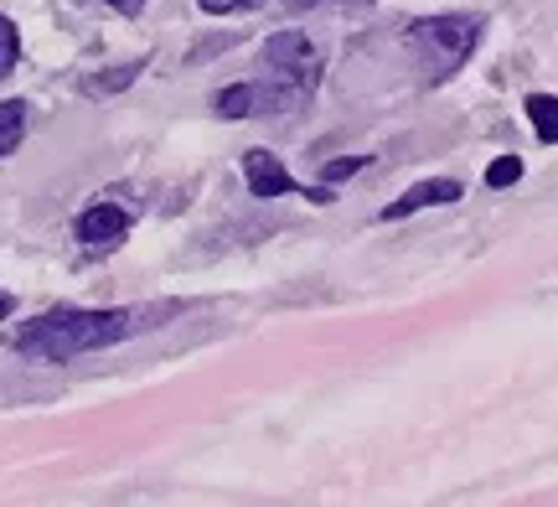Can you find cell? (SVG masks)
I'll return each instance as SVG.
<instances>
[{
	"label": "cell",
	"instance_id": "8",
	"mask_svg": "<svg viewBox=\"0 0 558 507\" xmlns=\"http://www.w3.org/2000/svg\"><path fill=\"white\" fill-rule=\"evenodd\" d=\"M21 141H26V104L5 99V104H0V161H5Z\"/></svg>",
	"mask_w": 558,
	"mask_h": 507
},
{
	"label": "cell",
	"instance_id": "1",
	"mask_svg": "<svg viewBox=\"0 0 558 507\" xmlns=\"http://www.w3.org/2000/svg\"><path fill=\"white\" fill-rule=\"evenodd\" d=\"M140 326V311H47L16 331V352L32 363H73L83 352L124 342Z\"/></svg>",
	"mask_w": 558,
	"mask_h": 507
},
{
	"label": "cell",
	"instance_id": "14",
	"mask_svg": "<svg viewBox=\"0 0 558 507\" xmlns=\"http://www.w3.org/2000/svg\"><path fill=\"white\" fill-rule=\"evenodd\" d=\"M362 166H367V156H347V161H331V166H326V182H347V177H352V171H362Z\"/></svg>",
	"mask_w": 558,
	"mask_h": 507
},
{
	"label": "cell",
	"instance_id": "15",
	"mask_svg": "<svg viewBox=\"0 0 558 507\" xmlns=\"http://www.w3.org/2000/svg\"><path fill=\"white\" fill-rule=\"evenodd\" d=\"M290 11H311V5H362V0H284Z\"/></svg>",
	"mask_w": 558,
	"mask_h": 507
},
{
	"label": "cell",
	"instance_id": "11",
	"mask_svg": "<svg viewBox=\"0 0 558 507\" xmlns=\"http://www.w3.org/2000/svg\"><path fill=\"white\" fill-rule=\"evenodd\" d=\"M518 182H522V161H518V156H501V161L486 166V186H497V192H501V186H518Z\"/></svg>",
	"mask_w": 558,
	"mask_h": 507
},
{
	"label": "cell",
	"instance_id": "16",
	"mask_svg": "<svg viewBox=\"0 0 558 507\" xmlns=\"http://www.w3.org/2000/svg\"><path fill=\"white\" fill-rule=\"evenodd\" d=\"M104 5H114V11H124V16H135L140 5H145V0H104Z\"/></svg>",
	"mask_w": 558,
	"mask_h": 507
},
{
	"label": "cell",
	"instance_id": "13",
	"mask_svg": "<svg viewBox=\"0 0 558 507\" xmlns=\"http://www.w3.org/2000/svg\"><path fill=\"white\" fill-rule=\"evenodd\" d=\"M207 16H233V11H254L259 0H197Z\"/></svg>",
	"mask_w": 558,
	"mask_h": 507
},
{
	"label": "cell",
	"instance_id": "2",
	"mask_svg": "<svg viewBox=\"0 0 558 507\" xmlns=\"http://www.w3.org/2000/svg\"><path fill=\"white\" fill-rule=\"evenodd\" d=\"M320 83V47L305 32H275L264 41V79L259 109H295L316 94Z\"/></svg>",
	"mask_w": 558,
	"mask_h": 507
},
{
	"label": "cell",
	"instance_id": "17",
	"mask_svg": "<svg viewBox=\"0 0 558 507\" xmlns=\"http://www.w3.org/2000/svg\"><path fill=\"white\" fill-rule=\"evenodd\" d=\"M5 316H11V295L0 290V322H5Z\"/></svg>",
	"mask_w": 558,
	"mask_h": 507
},
{
	"label": "cell",
	"instance_id": "3",
	"mask_svg": "<svg viewBox=\"0 0 558 507\" xmlns=\"http://www.w3.org/2000/svg\"><path fill=\"white\" fill-rule=\"evenodd\" d=\"M481 41V16H424L409 26V47L418 58L424 83H445L465 68V58Z\"/></svg>",
	"mask_w": 558,
	"mask_h": 507
},
{
	"label": "cell",
	"instance_id": "12",
	"mask_svg": "<svg viewBox=\"0 0 558 507\" xmlns=\"http://www.w3.org/2000/svg\"><path fill=\"white\" fill-rule=\"evenodd\" d=\"M16 58H21V37H16V26L0 16V79L16 68Z\"/></svg>",
	"mask_w": 558,
	"mask_h": 507
},
{
	"label": "cell",
	"instance_id": "4",
	"mask_svg": "<svg viewBox=\"0 0 558 507\" xmlns=\"http://www.w3.org/2000/svg\"><path fill=\"white\" fill-rule=\"evenodd\" d=\"M465 197V186L450 182V177H439V182H418L409 186L399 203L383 207V224H399V218H409V213H418V207H445V203H460Z\"/></svg>",
	"mask_w": 558,
	"mask_h": 507
},
{
	"label": "cell",
	"instance_id": "6",
	"mask_svg": "<svg viewBox=\"0 0 558 507\" xmlns=\"http://www.w3.org/2000/svg\"><path fill=\"white\" fill-rule=\"evenodd\" d=\"M243 177H248V192L254 197H284V192H295V177L279 166V156L269 150H248L243 156Z\"/></svg>",
	"mask_w": 558,
	"mask_h": 507
},
{
	"label": "cell",
	"instance_id": "7",
	"mask_svg": "<svg viewBox=\"0 0 558 507\" xmlns=\"http://www.w3.org/2000/svg\"><path fill=\"white\" fill-rule=\"evenodd\" d=\"M213 109H218L222 120H248L259 109V83H228V88H218Z\"/></svg>",
	"mask_w": 558,
	"mask_h": 507
},
{
	"label": "cell",
	"instance_id": "9",
	"mask_svg": "<svg viewBox=\"0 0 558 507\" xmlns=\"http://www.w3.org/2000/svg\"><path fill=\"white\" fill-rule=\"evenodd\" d=\"M527 120H533L543 145H558V99L554 94H533V99H527Z\"/></svg>",
	"mask_w": 558,
	"mask_h": 507
},
{
	"label": "cell",
	"instance_id": "5",
	"mask_svg": "<svg viewBox=\"0 0 558 507\" xmlns=\"http://www.w3.org/2000/svg\"><path fill=\"white\" fill-rule=\"evenodd\" d=\"M124 233H130V213L114 203H99V207H88L78 218V239L88 249H109V244H120Z\"/></svg>",
	"mask_w": 558,
	"mask_h": 507
},
{
	"label": "cell",
	"instance_id": "10",
	"mask_svg": "<svg viewBox=\"0 0 558 507\" xmlns=\"http://www.w3.org/2000/svg\"><path fill=\"white\" fill-rule=\"evenodd\" d=\"M135 73H140V62H124V68H109V79H88L83 83V94H114V88H130L135 83Z\"/></svg>",
	"mask_w": 558,
	"mask_h": 507
}]
</instances>
